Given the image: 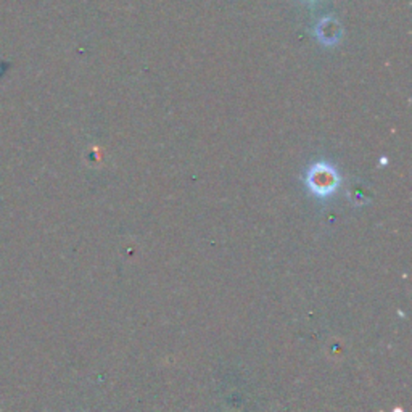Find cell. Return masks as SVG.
Returning a JSON list of instances; mask_svg holds the SVG:
<instances>
[{"instance_id":"obj_1","label":"cell","mask_w":412,"mask_h":412,"mask_svg":"<svg viewBox=\"0 0 412 412\" xmlns=\"http://www.w3.org/2000/svg\"><path fill=\"white\" fill-rule=\"evenodd\" d=\"M340 181L342 179H340L338 171L324 161L314 163L306 176L308 187L318 199H327L333 192H337Z\"/></svg>"},{"instance_id":"obj_2","label":"cell","mask_w":412,"mask_h":412,"mask_svg":"<svg viewBox=\"0 0 412 412\" xmlns=\"http://www.w3.org/2000/svg\"><path fill=\"white\" fill-rule=\"evenodd\" d=\"M314 34L319 39V43L327 47H333L342 39V28L333 18H322L314 28Z\"/></svg>"}]
</instances>
